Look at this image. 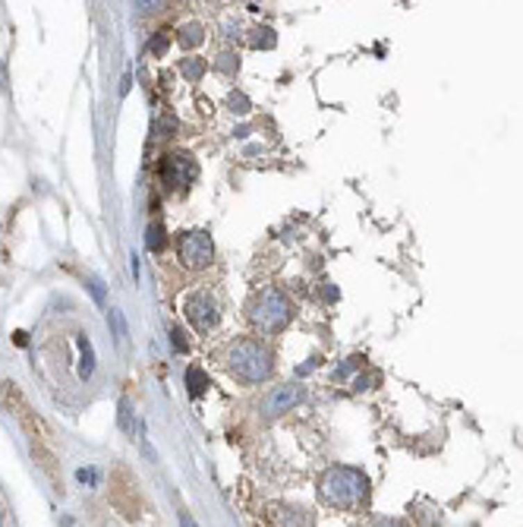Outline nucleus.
<instances>
[{
  "label": "nucleus",
  "instance_id": "1",
  "mask_svg": "<svg viewBox=\"0 0 523 527\" xmlns=\"http://www.w3.org/2000/svg\"><path fill=\"white\" fill-rule=\"evenodd\" d=\"M227 366H231V373L240 379V382H249V385L265 382L274 370L272 350H268L265 344L252 341V338H243V341L233 344L231 357H227Z\"/></svg>",
  "mask_w": 523,
  "mask_h": 527
},
{
  "label": "nucleus",
  "instance_id": "2",
  "mask_svg": "<svg viewBox=\"0 0 523 527\" xmlns=\"http://www.w3.org/2000/svg\"><path fill=\"white\" fill-rule=\"evenodd\" d=\"M369 493V480L356 467H331L322 480V496L328 505L338 508H356Z\"/></svg>",
  "mask_w": 523,
  "mask_h": 527
},
{
  "label": "nucleus",
  "instance_id": "3",
  "mask_svg": "<svg viewBox=\"0 0 523 527\" xmlns=\"http://www.w3.org/2000/svg\"><path fill=\"white\" fill-rule=\"evenodd\" d=\"M249 319H252V325H256V329H262V332H281L287 322L293 319V303L287 300L281 291L265 288L262 294L256 297V300H252Z\"/></svg>",
  "mask_w": 523,
  "mask_h": 527
},
{
  "label": "nucleus",
  "instance_id": "4",
  "mask_svg": "<svg viewBox=\"0 0 523 527\" xmlns=\"http://www.w3.org/2000/svg\"><path fill=\"white\" fill-rule=\"evenodd\" d=\"M177 250H180V262L192 272L199 268H208L211 259H215V243H211V234L205 231H183L177 240Z\"/></svg>",
  "mask_w": 523,
  "mask_h": 527
},
{
  "label": "nucleus",
  "instance_id": "5",
  "mask_svg": "<svg viewBox=\"0 0 523 527\" xmlns=\"http://www.w3.org/2000/svg\"><path fill=\"white\" fill-rule=\"evenodd\" d=\"M158 174H161V180L167 186H183V184H190L192 177L199 174V168H196V161H192V155H186V152H174V155H167L158 165Z\"/></svg>",
  "mask_w": 523,
  "mask_h": 527
},
{
  "label": "nucleus",
  "instance_id": "6",
  "mask_svg": "<svg viewBox=\"0 0 523 527\" xmlns=\"http://www.w3.org/2000/svg\"><path fill=\"white\" fill-rule=\"evenodd\" d=\"M183 309H186V319H190L199 332H208L217 325V307L208 294H190L183 300Z\"/></svg>",
  "mask_w": 523,
  "mask_h": 527
},
{
  "label": "nucleus",
  "instance_id": "7",
  "mask_svg": "<svg viewBox=\"0 0 523 527\" xmlns=\"http://www.w3.org/2000/svg\"><path fill=\"white\" fill-rule=\"evenodd\" d=\"M306 401V385H278L272 395L265 398V417H278L284 411H293L297 404Z\"/></svg>",
  "mask_w": 523,
  "mask_h": 527
},
{
  "label": "nucleus",
  "instance_id": "8",
  "mask_svg": "<svg viewBox=\"0 0 523 527\" xmlns=\"http://www.w3.org/2000/svg\"><path fill=\"white\" fill-rule=\"evenodd\" d=\"M76 348H79V376L89 379L95 373V350H92V341L85 335H76Z\"/></svg>",
  "mask_w": 523,
  "mask_h": 527
},
{
  "label": "nucleus",
  "instance_id": "9",
  "mask_svg": "<svg viewBox=\"0 0 523 527\" xmlns=\"http://www.w3.org/2000/svg\"><path fill=\"white\" fill-rule=\"evenodd\" d=\"M108 322H110V332H114L117 341H126L129 329H126V319H123V309L110 307V309H108Z\"/></svg>",
  "mask_w": 523,
  "mask_h": 527
},
{
  "label": "nucleus",
  "instance_id": "10",
  "mask_svg": "<svg viewBox=\"0 0 523 527\" xmlns=\"http://www.w3.org/2000/svg\"><path fill=\"white\" fill-rule=\"evenodd\" d=\"M186 385H190V391L199 398L205 389H208V376H205L199 366H190V370H186Z\"/></svg>",
  "mask_w": 523,
  "mask_h": 527
},
{
  "label": "nucleus",
  "instance_id": "11",
  "mask_svg": "<svg viewBox=\"0 0 523 527\" xmlns=\"http://www.w3.org/2000/svg\"><path fill=\"white\" fill-rule=\"evenodd\" d=\"M145 247H149L151 253H161V247H164V227L161 225H149V231H145Z\"/></svg>",
  "mask_w": 523,
  "mask_h": 527
},
{
  "label": "nucleus",
  "instance_id": "12",
  "mask_svg": "<svg viewBox=\"0 0 523 527\" xmlns=\"http://www.w3.org/2000/svg\"><path fill=\"white\" fill-rule=\"evenodd\" d=\"M205 67H208V63H205V60H199V57H186V60L180 63V70H183V76H186V79H199V76L205 73Z\"/></svg>",
  "mask_w": 523,
  "mask_h": 527
},
{
  "label": "nucleus",
  "instance_id": "13",
  "mask_svg": "<svg viewBox=\"0 0 523 527\" xmlns=\"http://www.w3.org/2000/svg\"><path fill=\"white\" fill-rule=\"evenodd\" d=\"M202 29L199 26H183L180 29V42H183V48H196V44H202Z\"/></svg>",
  "mask_w": 523,
  "mask_h": 527
},
{
  "label": "nucleus",
  "instance_id": "14",
  "mask_svg": "<svg viewBox=\"0 0 523 527\" xmlns=\"http://www.w3.org/2000/svg\"><path fill=\"white\" fill-rule=\"evenodd\" d=\"M252 44H256V48H274V44H278V38H274V32L272 29H256V35H252Z\"/></svg>",
  "mask_w": 523,
  "mask_h": 527
},
{
  "label": "nucleus",
  "instance_id": "15",
  "mask_svg": "<svg viewBox=\"0 0 523 527\" xmlns=\"http://www.w3.org/2000/svg\"><path fill=\"white\" fill-rule=\"evenodd\" d=\"M76 480H79L82 486H98V480H101V473H98V467H79V471H76Z\"/></svg>",
  "mask_w": 523,
  "mask_h": 527
},
{
  "label": "nucleus",
  "instance_id": "16",
  "mask_svg": "<svg viewBox=\"0 0 523 527\" xmlns=\"http://www.w3.org/2000/svg\"><path fill=\"white\" fill-rule=\"evenodd\" d=\"M170 344H174V350H180V354H183V350H190V341H186V335H183V329H180V325H174V329H170Z\"/></svg>",
  "mask_w": 523,
  "mask_h": 527
},
{
  "label": "nucleus",
  "instance_id": "17",
  "mask_svg": "<svg viewBox=\"0 0 523 527\" xmlns=\"http://www.w3.org/2000/svg\"><path fill=\"white\" fill-rule=\"evenodd\" d=\"M117 417H120V430L123 432H133V411H129L126 401H120V414H117Z\"/></svg>",
  "mask_w": 523,
  "mask_h": 527
},
{
  "label": "nucleus",
  "instance_id": "18",
  "mask_svg": "<svg viewBox=\"0 0 523 527\" xmlns=\"http://www.w3.org/2000/svg\"><path fill=\"white\" fill-rule=\"evenodd\" d=\"M89 291H92V297H95L98 303H104V281H101V278L89 275Z\"/></svg>",
  "mask_w": 523,
  "mask_h": 527
},
{
  "label": "nucleus",
  "instance_id": "19",
  "mask_svg": "<svg viewBox=\"0 0 523 527\" xmlns=\"http://www.w3.org/2000/svg\"><path fill=\"white\" fill-rule=\"evenodd\" d=\"M231 111L233 114H246V111H249V98L246 95H231Z\"/></svg>",
  "mask_w": 523,
  "mask_h": 527
},
{
  "label": "nucleus",
  "instance_id": "20",
  "mask_svg": "<svg viewBox=\"0 0 523 527\" xmlns=\"http://www.w3.org/2000/svg\"><path fill=\"white\" fill-rule=\"evenodd\" d=\"M149 51L151 54H164V51H167V38H164V35H155V38L149 42Z\"/></svg>",
  "mask_w": 523,
  "mask_h": 527
},
{
  "label": "nucleus",
  "instance_id": "21",
  "mask_svg": "<svg viewBox=\"0 0 523 527\" xmlns=\"http://www.w3.org/2000/svg\"><path fill=\"white\" fill-rule=\"evenodd\" d=\"M372 527H407L404 521H397V518H381V521H375Z\"/></svg>",
  "mask_w": 523,
  "mask_h": 527
},
{
  "label": "nucleus",
  "instance_id": "22",
  "mask_svg": "<svg viewBox=\"0 0 523 527\" xmlns=\"http://www.w3.org/2000/svg\"><path fill=\"white\" fill-rule=\"evenodd\" d=\"M180 527H199V524L192 521V514H190V512H180Z\"/></svg>",
  "mask_w": 523,
  "mask_h": 527
},
{
  "label": "nucleus",
  "instance_id": "23",
  "mask_svg": "<svg viewBox=\"0 0 523 527\" xmlns=\"http://www.w3.org/2000/svg\"><path fill=\"white\" fill-rule=\"evenodd\" d=\"M233 54H221V60H217V67L221 70H233V60H231Z\"/></svg>",
  "mask_w": 523,
  "mask_h": 527
},
{
  "label": "nucleus",
  "instance_id": "24",
  "mask_svg": "<svg viewBox=\"0 0 523 527\" xmlns=\"http://www.w3.org/2000/svg\"><path fill=\"white\" fill-rule=\"evenodd\" d=\"M0 527H3V512H0Z\"/></svg>",
  "mask_w": 523,
  "mask_h": 527
}]
</instances>
